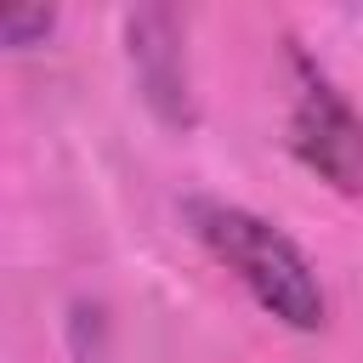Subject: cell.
I'll return each mask as SVG.
<instances>
[{
    "mask_svg": "<svg viewBox=\"0 0 363 363\" xmlns=\"http://www.w3.org/2000/svg\"><path fill=\"white\" fill-rule=\"evenodd\" d=\"M182 216H187L193 238L210 250V261L227 267L267 318H278L284 329H301V335L329 323V295L318 284V267L278 221H267L233 199H187Z\"/></svg>",
    "mask_w": 363,
    "mask_h": 363,
    "instance_id": "1",
    "label": "cell"
},
{
    "mask_svg": "<svg viewBox=\"0 0 363 363\" xmlns=\"http://www.w3.org/2000/svg\"><path fill=\"white\" fill-rule=\"evenodd\" d=\"M51 28H57V11H51V6H11V11L0 17V40H6V51L45 45Z\"/></svg>",
    "mask_w": 363,
    "mask_h": 363,
    "instance_id": "3",
    "label": "cell"
},
{
    "mask_svg": "<svg viewBox=\"0 0 363 363\" xmlns=\"http://www.w3.org/2000/svg\"><path fill=\"white\" fill-rule=\"evenodd\" d=\"M295 68V96H289V153L323 176L340 193L363 187V113L346 102V91L306 57L289 51Z\"/></svg>",
    "mask_w": 363,
    "mask_h": 363,
    "instance_id": "2",
    "label": "cell"
}]
</instances>
